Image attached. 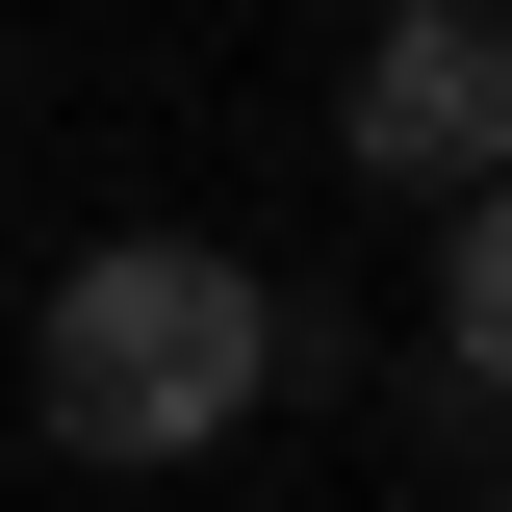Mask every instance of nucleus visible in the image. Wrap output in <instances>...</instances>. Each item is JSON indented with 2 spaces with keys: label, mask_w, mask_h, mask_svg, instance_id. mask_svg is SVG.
<instances>
[{
  "label": "nucleus",
  "mask_w": 512,
  "mask_h": 512,
  "mask_svg": "<svg viewBox=\"0 0 512 512\" xmlns=\"http://www.w3.org/2000/svg\"><path fill=\"white\" fill-rule=\"evenodd\" d=\"M282 282H256L231 231H103L26 308V410H52V461H205V436H256L282 410Z\"/></svg>",
  "instance_id": "f257e3e1"
},
{
  "label": "nucleus",
  "mask_w": 512,
  "mask_h": 512,
  "mask_svg": "<svg viewBox=\"0 0 512 512\" xmlns=\"http://www.w3.org/2000/svg\"><path fill=\"white\" fill-rule=\"evenodd\" d=\"M333 154L410 180V205H487V154H512V26H487V0H384L359 77H333Z\"/></svg>",
  "instance_id": "f03ea898"
},
{
  "label": "nucleus",
  "mask_w": 512,
  "mask_h": 512,
  "mask_svg": "<svg viewBox=\"0 0 512 512\" xmlns=\"http://www.w3.org/2000/svg\"><path fill=\"white\" fill-rule=\"evenodd\" d=\"M487 384H512V231L436 205V436H487Z\"/></svg>",
  "instance_id": "7ed1b4c3"
}]
</instances>
